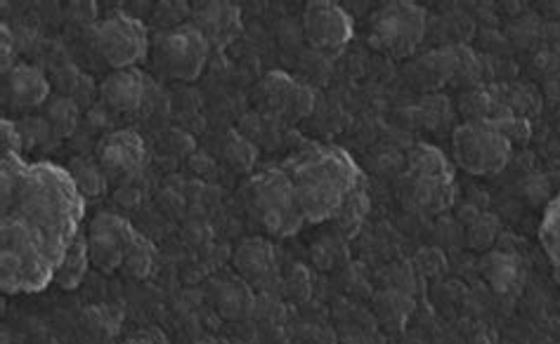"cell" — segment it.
Wrapping results in <instances>:
<instances>
[{
    "mask_svg": "<svg viewBox=\"0 0 560 344\" xmlns=\"http://www.w3.org/2000/svg\"><path fill=\"white\" fill-rule=\"evenodd\" d=\"M287 173L296 187L307 224L334 222L352 193L364 185L355 161L338 146L303 149L289 161Z\"/></svg>",
    "mask_w": 560,
    "mask_h": 344,
    "instance_id": "1",
    "label": "cell"
},
{
    "mask_svg": "<svg viewBox=\"0 0 560 344\" xmlns=\"http://www.w3.org/2000/svg\"><path fill=\"white\" fill-rule=\"evenodd\" d=\"M454 197V163L440 149L417 144L407 154V166L397 177V199L411 213L435 217L450 211Z\"/></svg>",
    "mask_w": 560,
    "mask_h": 344,
    "instance_id": "2",
    "label": "cell"
},
{
    "mask_svg": "<svg viewBox=\"0 0 560 344\" xmlns=\"http://www.w3.org/2000/svg\"><path fill=\"white\" fill-rule=\"evenodd\" d=\"M248 211L265 234L277 238L296 236L307 224L296 187H293L287 168L265 170L250 179Z\"/></svg>",
    "mask_w": 560,
    "mask_h": 344,
    "instance_id": "3",
    "label": "cell"
},
{
    "mask_svg": "<svg viewBox=\"0 0 560 344\" xmlns=\"http://www.w3.org/2000/svg\"><path fill=\"white\" fill-rule=\"evenodd\" d=\"M513 146L497 121H464L452 132V163L466 175L494 177L506 170Z\"/></svg>",
    "mask_w": 560,
    "mask_h": 344,
    "instance_id": "4",
    "label": "cell"
},
{
    "mask_svg": "<svg viewBox=\"0 0 560 344\" xmlns=\"http://www.w3.org/2000/svg\"><path fill=\"white\" fill-rule=\"evenodd\" d=\"M429 34V12L409 0H393L381 5L370 20V45L390 59L415 55Z\"/></svg>",
    "mask_w": 560,
    "mask_h": 344,
    "instance_id": "5",
    "label": "cell"
},
{
    "mask_svg": "<svg viewBox=\"0 0 560 344\" xmlns=\"http://www.w3.org/2000/svg\"><path fill=\"white\" fill-rule=\"evenodd\" d=\"M211 45L189 22L175 24L152 38L150 57L161 76L168 81H197L211 57Z\"/></svg>",
    "mask_w": 560,
    "mask_h": 344,
    "instance_id": "6",
    "label": "cell"
},
{
    "mask_svg": "<svg viewBox=\"0 0 560 344\" xmlns=\"http://www.w3.org/2000/svg\"><path fill=\"white\" fill-rule=\"evenodd\" d=\"M91 45L112 71H126L138 69L150 57L152 38L140 20L114 12L91 26Z\"/></svg>",
    "mask_w": 560,
    "mask_h": 344,
    "instance_id": "7",
    "label": "cell"
},
{
    "mask_svg": "<svg viewBox=\"0 0 560 344\" xmlns=\"http://www.w3.org/2000/svg\"><path fill=\"white\" fill-rule=\"evenodd\" d=\"M250 104L258 114L299 123L315 111V93L284 71H270L250 90Z\"/></svg>",
    "mask_w": 560,
    "mask_h": 344,
    "instance_id": "8",
    "label": "cell"
},
{
    "mask_svg": "<svg viewBox=\"0 0 560 344\" xmlns=\"http://www.w3.org/2000/svg\"><path fill=\"white\" fill-rule=\"evenodd\" d=\"M301 24L305 43L327 57L341 55L355 36V22L348 10L331 0H311L303 10Z\"/></svg>",
    "mask_w": 560,
    "mask_h": 344,
    "instance_id": "9",
    "label": "cell"
},
{
    "mask_svg": "<svg viewBox=\"0 0 560 344\" xmlns=\"http://www.w3.org/2000/svg\"><path fill=\"white\" fill-rule=\"evenodd\" d=\"M132 224L116 213H97L85 229L91 262L102 274H114L124 266L130 248L138 241Z\"/></svg>",
    "mask_w": 560,
    "mask_h": 344,
    "instance_id": "10",
    "label": "cell"
},
{
    "mask_svg": "<svg viewBox=\"0 0 560 344\" xmlns=\"http://www.w3.org/2000/svg\"><path fill=\"white\" fill-rule=\"evenodd\" d=\"M100 99L105 107L119 116L142 118L150 116L161 102L156 83L140 69L112 71L100 85Z\"/></svg>",
    "mask_w": 560,
    "mask_h": 344,
    "instance_id": "11",
    "label": "cell"
},
{
    "mask_svg": "<svg viewBox=\"0 0 560 344\" xmlns=\"http://www.w3.org/2000/svg\"><path fill=\"white\" fill-rule=\"evenodd\" d=\"M189 24L209 40L211 50H225L244 32L242 8L228 0H206L191 8Z\"/></svg>",
    "mask_w": 560,
    "mask_h": 344,
    "instance_id": "12",
    "label": "cell"
},
{
    "mask_svg": "<svg viewBox=\"0 0 560 344\" xmlns=\"http://www.w3.org/2000/svg\"><path fill=\"white\" fill-rule=\"evenodd\" d=\"M147 158V149L136 130H116L107 134L97 146V166L107 179H130L136 177Z\"/></svg>",
    "mask_w": 560,
    "mask_h": 344,
    "instance_id": "13",
    "label": "cell"
},
{
    "mask_svg": "<svg viewBox=\"0 0 560 344\" xmlns=\"http://www.w3.org/2000/svg\"><path fill=\"white\" fill-rule=\"evenodd\" d=\"M50 81L46 73L32 64H12L3 73V102L14 111H32L50 102Z\"/></svg>",
    "mask_w": 560,
    "mask_h": 344,
    "instance_id": "14",
    "label": "cell"
},
{
    "mask_svg": "<svg viewBox=\"0 0 560 344\" xmlns=\"http://www.w3.org/2000/svg\"><path fill=\"white\" fill-rule=\"evenodd\" d=\"M234 272L240 274L242 281H246L248 286H265L277 269L275 260V250L272 246L265 241V238H246V241L234 250Z\"/></svg>",
    "mask_w": 560,
    "mask_h": 344,
    "instance_id": "15",
    "label": "cell"
},
{
    "mask_svg": "<svg viewBox=\"0 0 560 344\" xmlns=\"http://www.w3.org/2000/svg\"><path fill=\"white\" fill-rule=\"evenodd\" d=\"M124 311L114 305L88 307L77 323V335L83 344H109L121 331Z\"/></svg>",
    "mask_w": 560,
    "mask_h": 344,
    "instance_id": "16",
    "label": "cell"
},
{
    "mask_svg": "<svg viewBox=\"0 0 560 344\" xmlns=\"http://www.w3.org/2000/svg\"><path fill=\"white\" fill-rule=\"evenodd\" d=\"M91 264L93 262H91V252H88V238H85V232H81L62 252L60 262L55 264L52 283L55 286H60L62 290H77L85 281Z\"/></svg>",
    "mask_w": 560,
    "mask_h": 344,
    "instance_id": "17",
    "label": "cell"
},
{
    "mask_svg": "<svg viewBox=\"0 0 560 344\" xmlns=\"http://www.w3.org/2000/svg\"><path fill=\"white\" fill-rule=\"evenodd\" d=\"M213 307L225 319H244L250 311V300H254V293L246 281H218L211 288Z\"/></svg>",
    "mask_w": 560,
    "mask_h": 344,
    "instance_id": "18",
    "label": "cell"
},
{
    "mask_svg": "<svg viewBox=\"0 0 560 344\" xmlns=\"http://www.w3.org/2000/svg\"><path fill=\"white\" fill-rule=\"evenodd\" d=\"M48 134L57 140H65L79 126V107L71 97H50L43 107V118H38Z\"/></svg>",
    "mask_w": 560,
    "mask_h": 344,
    "instance_id": "19",
    "label": "cell"
},
{
    "mask_svg": "<svg viewBox=\"0 0 560 344\" xmlns=\"http://www.w3.org/2000/svg\"><path fill=\"white\" fill-rule=\"evenodd\" d=\"M539 244L547 252L553 278L560 286V193L547 205L539 224Z\"/></svg>",
    "mask_w": 560,
    "mask_h": 344,
    "instance_id": "20",
    "label": "cell"
},
{
    "mask_svg": "<svg viewBox=\"0 0 560 344\" xmlns=\"http://www.w3.org/2000/svg\"><path fill=\"white\" fill-rule=\"evenodd\" d=\"M69 175L73 179V185H77L79 193L83 199H97L100 193L107 191V185L109 179L107 175L102 173V168L97 166V161H83V158H77L69 166Z\"/></svg>",
    "mask_w": 560,
    "mask_h": 344,
    "instance_id": "21",
    "label": "cell"
},
{
    "mask_svg": "<svg viewBox=\"0 0 560 344\" xmlns=\"http://www.w3.org/2000/svg\"><path fill=\"white\" fill-rule=\"evenodd\" d=\"M154 264H156V250H154V246L147 241V238L138 236V241H136V246L130 248L128 258H126V262L121 266V272L128 278L142 281V278H147V276L154 272Z\"/></svg>",
    "mask_w": 560,
    "mask_h": 344,
    "instance_id": "22",
    "label": "cell"
},
{
    "mask_svg": "<svg viewBox=\"0 0 560 344\" xmlns=\"http://www.w3.org/2000/svg\"><path fill=\"white\" fill-rule=\"evenodd\" d=\"M366 211H370V199H366V189L362 185L355 193H352L348 203L341 207V213H338V217L334 220L336 227L346 236H355L358 229L362 227Z\"/></svg>",
    "mask_w": 560,
    "mask_h": 344,
    "instance_id": "23",
    "label": "cell"
},
{
    "mask_svg": "<svg viewBox=\"0 0 560 344\" xmlns=\"http://www.w3.org/2000/svg\"><path fill=\"white\" fill-rule=\"evenodd\" d=\"M121 344H166V340L159 331H144V333H138V335H130Z\"/></svg>",
    "mask_w": 560,
    "mask_h": 344,
    "instance_id": "24",
    "label": "cell"
},
{
    "mask_svg": "<svg viewBox=\"0 0 560 344\" xmlns=\"http://www.w3.org/2000/svg\"><path fill=\"white\" fill-rule=\"evenodd\" d=\"M8 52H10V28L3 26V73L10 71V57H8Z\"/></svg>",
    "mask_w": 560,
    "mask_h": 344,
    "instance_id": "25",
    "label": "cell"
},
{
    "mask_svg": "<svg viewBox=\"0 0 560 344\" xmlns=\"http://www.w3.org/2000/svg\"><path fill=\"white\" fill-rule=\"evenodd\" d=\"M547 93H549L551 99L560 102V73H558V76H553V79L547 81Z\"/></svg>",
    "mask_w": 560,
    "mask_h": 344,
    "instance_id": "26",
    "label": "cell"
}]
</instances>
